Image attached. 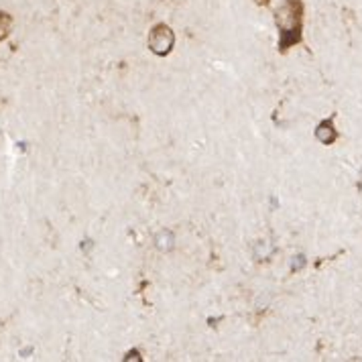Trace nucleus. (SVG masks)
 Segmentation results:
<instances>
[{
    "label": "nucleus",
    "mask_w": 362,
    "mask_h": 362,
    "mask_svg": "<svg viewBox=\"0 0 362 362\" xmlns=\"http://www.w3.org/2000/svg\"><path fill=\"white\" fill-rule=\"evenodd\" d=\"M155 243H157V248L159 250H171L173 248V243H175V238H173V232L171 230H161L157 234V238H155Z\"/></svg>",
    "instance_id": "7ed1b4c3"
},
{
    "label": "nucleus",
    "mask_w": 362,
    "mask_h": 362,
    "mask_svg": "<svg viewBox=\"0 0 362 362\" xmlns=\"http://www.w3.org/2000/svg\"><path fill=\"white\" fill-rule=\"evenodd\" d=\"M11 25H13V21L11 17L6 15V13H0V39H4L8 31H11Z\"/></svg>",
    "instance_id": "39448f33"
},
{
    "label": "nucleus",
    "mask_w": 362,
    "mask_h": 362,
    "mask_svg": "<svg viewBox=\"0 0 362 362\" xmlns=\"http://www.w3.org/2000/svg\"><path fill=\"white\" fill-rule=\"evenodd\" d=\"M277 25H279L283 31H291V29H296L297 13L291 4H285V6H281L279 11H277Z\"/></svg>",
    "instance_id": "f03ea898"
},
{
    "label": "nucleus",
    "mask_w": 362,
    "mask_h": 362,
    "mask_svg": "<svg viewBox=\"0 0 362 362\" xmlns=\"http://www.w3.org/2000/svg\"><path fill=\"white\" fill-rule=\"evenodd\" d=\"M148 49L157 55H167L169 51L173 49L175 43V35L167 27V25H157L151 33H148Z\"/></svg>",
    "instance_id": "f257e3e1"
},
{
    "label": "nucleus",
    "mask_w": 362,
    "mask_h": 362,
    "mask_svg": "<svg viewBox=\"0 0 362 362\" xmlns=\"http://www.w3.org/2000/svg\"><path fill=\"white\" fill-rule=\"evenodd\" d=\"M317 139L322 141V143H332L334 139H336V132H334V129L329 127V124H322L320 129H317Z\"/></svg>",
    "instance_id": "20e7f679"
}]
</instances>
